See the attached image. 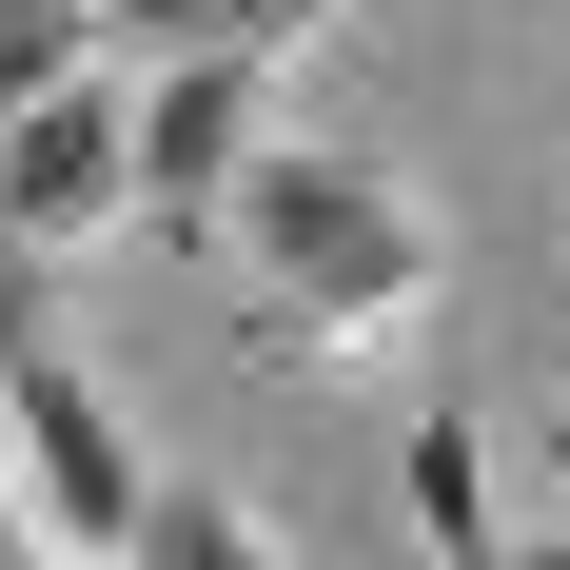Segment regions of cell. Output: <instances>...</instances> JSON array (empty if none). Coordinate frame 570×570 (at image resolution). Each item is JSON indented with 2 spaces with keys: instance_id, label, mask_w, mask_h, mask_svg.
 Wrapping results in <instances>:
<instances>
[{
  "instance_id": "cell-1",
  "label": "cell",
  "mask_w": 570,
  "mask_h": 570,
  "mask_svg": "<svg viewBox=\"0 0 570 570\" xmlns=\"http://www.w3.org/2000/svg\"><path fill=\"white\" fill-rule=\"evenodd\" d=\"M217 236L256 256V354H276V374H374V354H413L433 295H453V236L413 217L374 158H335V138H256Z\"/></svg>"
},
{
  "instance_id": "cell-2",
  "label": "cell",
  "mask_w": 570,
  "mask_h": 570,
  "mask_svg": "<svg viewBox=\"0 0 570 570\" xmlns=\"http://www.w3.org/2000/svg\"><path fill=\"white\" fill-rule=\"evenodd\" d=\"M0 472H20V512H40L59 551H118V531H138V433H118V394L59 335L0 354Z\"/></svg>"
},
{
  "instance_id": "cell-3",
  "label": "cell",
  "mask_w": 570,
  "mask_h": 570,
  "mask_svg": "<svg viewBox=\"0 0 570 570\" xmlns=\"http://www.w3.org/2000/svg\"><path fill=\"white\" fill-rule=\"evenodd\" d=\"M276 138V59H158V99H138V236L158 256H217V217H236V158Z\"/></svg>"
},
{
  "instance_id": "cell-4",
  "label": "cell",
  "mask_w": 570,
  "mask_h": 570,
  "mask_svg": "<svg viewBox=\"0 0 570 570\" xmlns=\"http://www.w3.org/2000/svg\"><path fill=\"white\" fill-rule=\"evenodd\" d=\"M118 217H138V99L79 59L59 99L0 118V236H20V256H79V236H118Z\"/></svg>"
},
{
  "instance_id": "cell-5",
  "label": "cell",
  "mask_w": 570,
  "mask_h": 570,
  "mask_svg": "<svg viewBox=\"0 0 570 570\" xmlns=\"http://www.w3.org/2000/svg\"><path fill=\"white\" fill-rule=\"evenodd\" d=\"M79 20H99L118 59H276V40H315V20H335V0H79Z\"/></svg>"
},
{
  "instance_id": "cell-6",
  "label": "cell",
  "mask_w": 570,
  "mask_h": 570,
  "mask_svg": "<svg viewBox=\"0 0 570 570\" xmlns=\"http://www.w3.org/2000/svg\"><path fill=\"white\" fill-rule=\"evenodd\" d=\"M394 492H413V531H433L453 570H492V551H512V531H492V453H472V394H453V413H413Z\"/></svg>"
},
{
  "instance_id": "cell-7",
  "label": "cell",
  "mask_w": 570,
  "mask_h": 570,
  "mask_svg": "<svg viewBox=\"0 0 570 570\" xmlns=\"http://www.w3.org/2000/svg\"><path fill=\"white\" fill-rule=\"evenodd\" d=\"M118 570H276V531L236 512L217 472H138V531H118Z\"/></svg>"
},
{
  "instance_id": "cell-8",
  "label": "cell",
  "mask_w": 570,
  "mask_h": 570,
  "mask_svg": "<svg viewBox=\"0 0 570 570\" xmlns=\"http://www.w3.org/2000/svg\"><path fill=\"white\" fill-rule=\"evenodd\" d=\"M79 59H99V20H79V0H0V118H20V99H59Z\"/></svg>"
},
{
  "instance_id": "cell-9",
  "label": "cell",
  "mask_w": 570,
  "mask_h": 570,
  "mask_svg": "<svg viewBox=\"0 0 570 570\" xmlns=\"http://www.w3.org/2000/svg\"><path fill=\"white\" fill-rule=\"evenodd\" d=\"M0 570H20V472H0Z\"/></svg>"
},
{
  "instance_id": "cell-10",
  "label": "cell",
  "mask_w": 570,
  "mask_h": 570,
  "mask_svg": "<svg viewBox=\"0 0 570 570\" xmlns=\"http://www.w3.org/2000/svg\"><path fill=\"white\" fill-rule=\"evenodd\" d=\"M20 570H118V551H20Z\"/></svg>"
},
{
  "instance_id": "cell-11",
  "label": "cell",
  "mask_w": 570,
  "mask_h": 570,
  "mask_svg": "<svg viewBox=\"0 0 570 570\" xmlns=\"http://www.w3.org/2000/svg\"><path fill=\"white\" fill-rule=\"evenodd\" d=\"M551 492H570V413H551Z\"/></svg>"
}]
</instances>
